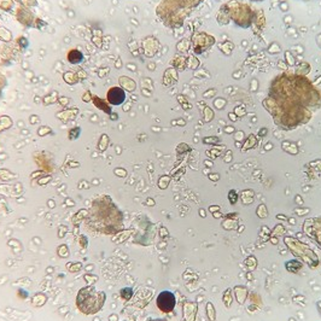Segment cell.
I'll return each mask as SVG.
<instances>
[{
	"instance_id": "1",
	"label": "cell",
	"mask_w": 321,
	"mask_h": 321,
	"mask_svg": "<svg viewBox=\"0 0 321 321\" xmlns=\"http://www.w3.org/2000/svg\"><path fill=\"white\" fill-rule=\"evenodd\" d=\"M157 306L162 312H172L175 306V297L169 291H163L157 298Z\"/></svg>"
},
{
	"instance_id": "2",
	"label": "cell",
	"mask_w": 321,
	"mask_h": 321,
	"mask_svg": "<svg viewBox=\"0 0 321 321\" xmlns=\"http://www.w3.org/2000/svg\"><path fill=\"white\" fill-rule=\"evenodd\" d=\"M125 99V92L120 88H111L107 93V101L110 102L111 104H121Z\"/></svg>"
},
{
	"instance_id": "3",
	"label": "cell",
	"mask_w": 321,
	"mask_h": 321,
	"mask_svg": "<svg viewBox=\"0 0 321 321\" xmlns=\"http://www.w3.org/2000/svg\"><path fill=\"white\" fill-rule=\"evenodd\" d=\"M69 61L71 62V63H80L81 61H82V55L79 52V51H70L69 52Z\"/></svg>"
}]
</instances>
